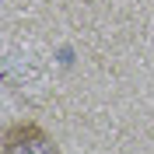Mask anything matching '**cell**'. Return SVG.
Listing matches in <instances>:
<instances>
[{"mask_svg": "<svg viewBox=\"0 0 154 154\" xmlns=\"http://www.w3.org/2000/svg\"><path fill=\"white\" fill-rule=\"evenodd\" d=\"M4 154H60V144L38 123L25 119V123L7 126V133H4Z\"/></svg>", "mask_w": 154, "mask_h": 154, "instance_id": "6da1fadb", "label": "cell"}]
</instances>
